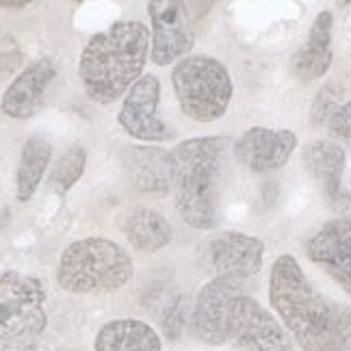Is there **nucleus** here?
Segmentation results:
<instances>
[{
	"label": "nucleus",
	"mask_w": 351,
	"mask_h": 351,
	"mask_svg": "<svg viewBox=\"0 0 351 351\" xmlns=\"http://www.w3.org/2000/svg\"><path fill=\"white\" fill-rule=\"evenodd\" d=\"M206 256L215 278H230L243 282L252 276H258L263 269L265 243L256 237L228 230L208 241Z\"/></svg>",
	"instance_id": "obj_12"
},
{
	"label": "nucleus",
	"mask_w": 351,
	"mask_h": 351,
	"mask_svg": "<svg viewBox=\"0 0 351 351\" xmlns=\"http://www.w3.org/2000/svg\"><path fill=\"white\" fill-rule=\"evenodd\" d=\"M343 85L336 83V80H330V83L323 85L317 96H315V102H313V109H310V119H313L315 126H323L328 124L332 119V115L341 109V98H343Z\"/></svg>",
	"instance_id": "obj_22"
},
{
	"label": "nucleus",
	"mask_w": 351,
	"mask_h": 351,
	"mask_svg": "<svg viewBox=\"0 0 351 351\" xmlns=\"http://www.w3.org/2000/svg\"><path fill=\"white\" fill-rule=\"evenodd\" d=\"M96 351H160L158 334L143 321L137 319H117L104 323L100 328Z\"/></svg>",
	"instance_id": "obj_18"
},
{
	"label": "nucleus",
	"mask_w": 351,
	"mask_h": 351,
	"mask_svg": "<svg viewBox=\"0 0 351 351\" xmlns=\"http://www.w3.org/2000/svg\"><path fill=\"white\" fill-rule=\"evenodd\" d=\"M306 171L321 184L328 204L334 213H347L351 206V193L343 184L347 154L341 143L332 139H317L302 150Z\"/></svg>",
	"instance_id": "obj_14"
},
{
	"label": "nucleus",
	"mask_w": 351,
	"mask_h": 351,
	"mask_svg": "<svg viewBox=\"0 0 351 351\" xmlns=\"http://www.w3.org/2000/svg\"><path fill=\"white\" fill-rule=\"evenodd\" d=\"M121 232L134 250L154 254L171 241V223L152 208H132L119 221Z\"/></svg>",
	"instance_id": "obj_19"
},
{
	"label": "nucleus",
	"mask_w": 351,
	"mask_h": 351,
	"mask_svg": "<svg viewBox=\"0 0 351 351\" xmlns=\"http://www.w3.org/2000/svg\"><path fill=\"white\" fill-rule=\"evenodd\" d=\"M297 147L295 132L289 128H265L254 126L245 130L234 141V156L237 160L254 173L274 171L289 163L293 150Z\"/></svg>",
	"instance_id": "obj_13"
},
{
	"label": "nucleus",
	"mask_w": 351,
	"mask_h": 351,
	"mask_svg": "<svg viewBox=\"0 0 351 351\" xmlns=\"http://www.w3.org/2000/svg\"><path fill=\"white\" fill-rule=\"evenodd\" d=\"M147 16L152 24V52L154 65H169L184 57L193 48V29L189 11L178 0H150Z\"/></svg>",
	"instance_id": "obj_8"
},
{
	"label": "nucleus",
	"mask_w": 351,
	"mask_h": 351,
	"mask_svg": "<svg viewBox=\"0 0 351 351\" xmlns=\"http://www.w3.org/2000/svg\"><path fill=\"white\" fill-rule=\"evenodd\" d=\"M57 78L52 59H37L11 80L3 96V113L11 119H29L44 106L46 91Z\"/></svg>",
	"instance_id": "obj_15"
},
{
	"label": "nucleus",
	"mask_w": 351,
	"mask_h": 351,
	"mask_svg": "<svg viewBox=\"0 0 351 351\" xmlns=\"http://www.w3.org/2000/svg\"><path fill=\"white\" fill-rule=\"evenodd\" d=\"M173 93L186 117L195 121H215L223 117L232 98L230 74L213 57H186L171 72Z\"/></svg>",
	"instance_id": "obj_5"
},
{
	"label": "nucleus",
	"mask_w": 351,
	"mask_h": 351,
	"mask_svg": "<svg viewBox=\"0 0 351 351\" xmlns=\"http://www.w3.org/2000/svg\"><path fill=\"white\" fill-rule=\"evenodd\" d=\"M228 341L243 351H293L285 328L245 291L232 302L228 317Z\"/></svg>",
	"instance_id": "obj_7"
},
{
	"label": "nucleus",
	"mask_w": 351,
	"mask_h": 351,
	"mask_svg": "<svg viewBox=\"0 0 351 351\" xmlns=\"http://www.w3.org/2000/svg\"><path fill=\"white\" fill-rule=\"evenodd\" d=\"M134 276L130 254L111 239L89 237L70 243L59 258L57 282L74 295L115 293Z\"/></svg>",
	"instance_id": "obj_4"
},
{
	"label": "nucleus",
	"mask_w": 351,
	"mask_h": 351,
	"mask_svg": "<svg viewBox=\"0 0 351 351\" xmlns=\"http://www.w3.org/2000/svg\"><path fill=\"white\" fill-rule=\"evenodd\" d=\"M85 163H87V152L83 145H72L50 171V189L57 195H65L70 189L83 178L85 173Z\"/></svg>",
	"instance_id": "obj_21"
},
{
	"label": "nucleus",
	"mask_w": 351,
	"mask_h": 351,
	"mask_svg": "<svg viewBox=\"0 0 351 351\" xmlns=\"http://www.w3.org/2000/svg\"><path fill=\"white\" fill-rule=\"evenodd\" d=\"M332 11H321L315 18L304 48L293 57V72L302 80L326 76L332 65Z\"/></svg>",
	"instance_id": "obj_17"
},
{
	"label": "nucleus",
	"mask_w": 351,
	"mask_h": 351,
	"mask_svg": "<svg viewBox=\"0 0 351 351\" xmlns=\"http://www.w3.org/2000/svg\"><path fill=\"white\" fill-rule=\"evenodd\" d=\"M50 156L52 145L44 134H33V137L26 139L16 173V195L20 202H29L35 195L50 165Z\"/></svg>",
	"instance_id": "obj_20"
},
{
	"label": "nucleus",
	"mask_w": 351,
	"mask_h": 351,
	"mask_svg": "<svg viewBox=\"0 0 351 351\" xmlns=\"http://www.w3.org/2000/svg\"><path fill=\"white\" fill-rule=\"evenodd\" d=\"M5 9H29L33 7V3H3Z\"/></svg>",
	"instance_id": "obj_25"
},
{
	"label": "nucleus",
	"mask_w": 351,
	"mask_h": 351,
	"mask_svg": "<svg viewBox=\"0 0 351 351\" xmlns=\"http://www.w3.org/2000/svg\"><path fill=\"white\" fill-rule=\"evenodd\" d=\"M306 256L351 297V217L323 223L306 241Z\"/></svg>",
	"instance_id": "obj_11"
},
{
	"label": "nucleus",
	"mask_w": 351,
	"mask_h": 351,
	"mask_svg": "<svg viewBox=\"0 0 351 351\" xmlns=\"http://www.w3.org/2000/svg\"><path fill=\"white\" fill-rule=\"evenodd\" d=\"M150 52V31L137 20L115 22L93 35L78 63L85 93L98 104L115 102L139 80Z\"/></svg>",
	"instance_id": "obj_2"
},
{
	"label": "nucleus",
	"mask_w": 351,
	"mask_h": 351,
	"mask_svg": "<svg viewBox=\"0 0 351 351\" xmlns=\"http://www.w3.org/2000/svg\"><path fill=\"white\" fill-rule=\"evenodd\" d=\"M245 291L243 282L230 278H213L197 293L191 315L193 336L206 345L228 343V317L237 297Z\"/></svg>",
	"instance_id": "obj_9"
},
{
	"label": "nucleus",
	"mask_w": 351,
	"mask_h": 351,
	"mask_svg": "<svg viewBox=\"0 0 351 351\" xmlns=\"http://www.w3.org/2000/svg\"><path fill=\"white\" fill-rule=\"evenodd\" d=\"M158 100H160V83L152 74L141 76L132 85L128 96L124 98L121 111L117 115L119 126L130 137L141 141H167L171 139V130L158 117Z\"/></svg>",
	"instance_id": "obj_10"
},
{
	"label": "nucleus",
	"mask_w": 351,
	"mask_h": 351,
	"mask_svg": "<svg viewBox=\"0 0 351 351\" xmlns=\"http://www.w3.org/2000/svg\"><path fill=\"white\" fill-rule=\"evenodd\" d=\"M328 130L334 139L351 141V100L345 102L328 121Z\"/></svg>",
	"instance_id": "obj_24"
},
{
	"label": "nucleus",
	"mask_w": 351,
	"mask_h": 351,
	"mask_svg": "<svg viewBox=\"0 0 351 351\" xmlns=\"http://www.w3.org/2000/svg\"><path fill=\"white\" fill-rule=\"evenodd\" d=\"M46 289L33 276H22L20 271H3L0 285V339L5 349L9 345H29L46 330Z\"/></svg>",
	"instance_id": "obj_6"
},
{
	"label": "nucleus",
	"mask_w": 351,
	"mask_h": 351,
	"mask_svg": "<svg viewBox=\"0 0 351 351\" xmlns=\"http://www.w3.org/2000/svg\"><path fill=\"white\" fill-rule=\"evenodd\" d=\"M124 165L128 171L130 186L141 193L163 195L171 189V165L169 152L158 147H126Z\"/></svg>",
	"instance_id": "obj_16"
},
{
	"label": "nucleus",
	"mask_w": 351,
	"mask_h": 351,
	"mask_svg": "<svg viewBox=\"0 0 351 351\" xmlns=\"http://www.w3.org/2000/svg\"><path fill=\"white\" fill-rule=\"evenodd\" d=\"M184 321H186V300L180 295L176 297L173 304L165 310V317H163V334L169 343H178L182 339V332H184Z\"/></svg>",
	"instance_id": "obj_23"
},
{
	"label": "nucleus",
	"mask_w": 351,
	"mask_h": 351,
	"mask_svg": "<svg viewBox=\"0 0 351 351\" xmlns=\"http://www.w3.org/2000/svg\"><path fill=\"white\" fill-rule=\"evenodd\" d=\"M269 302L302 351H349L351 308L323 297L289 254L271 267Z\"/></svg>",
	"instance_id": "obj_1"
},
{
	"label": "nucleus",
	"mask_w": 351,
	"mask_h": 351,
	"mask_svg": "<svg viewBox=\"0 0 351 351\" xmlns=\"http://www.w3.org/2000/svg\"><path fill=\"white\" fill-rule=\"evenodd\" d=\"M230 143L228 137H195L169 152L176 208L195 230L217 226V184Z\"/></svg>",
	"instance_id": "obj_3"
}]
</instances>
